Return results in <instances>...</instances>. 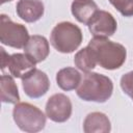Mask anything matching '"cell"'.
<instances>
[{"mask_svg":"<svg viewBox=\"0 0 133 133\" xmlns=\"http://www.w3.org/2000/svg\"><path fill=\"white\" fill-rule=\"evenodd\" d=\"M87 46L91 49L97 60V64L105 70H116L126 61V48L122 44L108 39V37L94 36Z\"/></svg>","mask_w":133,"mask_h":133,"instance_id":"6da1fadb","label":"cell"},{"mask_svg":"<svg viewBox=\"0 0 133 133\" xmlns=\"http://www.w3.org/2000/svg\"><path fill=\"white\" fill-rule=\"evenodd\" d=\"M112 80L99 73L86 72L83 74L80 84L77 87V96L86 102L104 103L112 95Z\"/></svg>","mask_w":133,"mask_h":133,"instance_id":"7a4b0ae2","label":"cell"},{"mask_svg":"<svg viewBox=\"0 0 133 133\" xmlns=\"http://www.w3.org/2000/svg\"><path fill=\"white\" fill-rule=\"evenodd\" d=\"M83 39L81 29L72 22H60L51 31L50 43L60 53H72Z\"/></svg>","mask_w":133,"mask_h":133,"instance_id":"3957f363","label":"cell"},{"mask_svg":"<svg viewBox=\"0 0 133 133\" xmlns=\"http://www.w3.org/2000/svg\"><path fill=\"white\" fill-rule=\"evenodd\" d=\"M46 116L38 107L26 102H18L12 109L16 125L22 131L29 133L42 131L46 125Z\"/></svg>","mask_w":133,"mask_h":133,"instance_id":"277c9868","label":"cell"},{"mask_svg":"<svg viewBox=\"0 0 133 133\" xmlns=\"http://www.w3.org/2000/svg\"><path fill=\"white\" fill-rule=\"evenodd\" d=\"M29 33L25 25L15 23L4 14L0 16V42L8 47L22 49L29 39Z\"/></svg>","mask_w":133,"mask_h":133,"instance_id":"5b68a950","label":"cell"},{"mask_svg":"<svg viewBox=\"0 0 133 133\" xmlns=\"http://www.w3.org/2000/svg\"><path fill=\"white\" fill-rule=\"evenodd\" d=\"M72 102L63 94H54L46 103V115L55 123H64L72 115Z\"/></svg>","mask_w":133,"mask_h":133,"instance_id":"8992f818","label":"cell"},{"mask_svg":"<svg viewBox=\"0 0 133 133\" xmlns=\"http://www.w3.org/2000/svg\"><path fill=\"white\" fill-rule=\"evenodd\" d=\"M22 86L29 98L37 99L47 94L50 88V80L45 72L35 68L22 78Z\"/></svg>","mask_w":133,"mask_h":133,"instance_id":"52a82bcc","label":"cell"},{"mask_svg":"<svg viewBox=\"0 0 133 133\" xmlns=\"http://www.w3.org/2000/svg\"><path fill=\"white\" fill-rule=\"evenodd\" d=\"M87 26L94 36L109 37L116 31L117 23L110 12L99 9Z\"/></svg>","mask_w":133,"mask_h":133,"instance_id":"ba28073f","label":"cell"},{"mask_svg":"<svg viewBox=\"0 0 133 133\" xmlns=\"http://www.w3.org/2000/svg\"><path fill=\"white\" fill-rule=\"evenodd\" d=\"M17 15L27 23L38 21L45 12L42 0H19L16 6Z\"/></svg>","mask_w":133,"mask_h":133,"instance_id":"9c48e42d","label":"cell"},{"mask_svg":"<svg viewBox=\"0 0 133 133\" xmlns=\"http://www.w3.org/2000/svg\"><path fill=\"white\" fill-rule=\"evenodd\" d=\"M23 49L25 54H27L35 63L44 61L50 53L49 42L45 36L38 34L31 35Z\"/></svg>","mask_w":133,"mask_h":133,"instance_id":"30bf717a","label":"cell"},{"mask_svg":"<svg viewBox=\"0 0 133 133\" xmlns=\"http://www.w3.org/2000/svg\"><path fill=\"white\" fill-rule=\"evenodd\" d=\"M35 62L25 53H15L9 56L7 68L15 78H24L35 69Z\"/></svg>","mask_w":133,"mask_h":133,"instance_id":"8fae6325","label":"cell"},{"mask_svg":"<svg viewBox=\"0 0 133 133\" xmlns=\"http://www.w3.org/2000/svg\"><path fill=\"white\" fill-rule=\"evenodd\" d=\"M98 10L99 7L94 0H74L71 5L75 19L84 25H88Z\"/></svg>","mask_w":133,"mask_h":133,"instance_id":"7c38bea8","label":"cell"},{"mask_svg":"<svg viewBox=\"0 0 133 133\" xmlns=\"http://www.w3.org/2000/svg\"><path fill=\"white\" fill-rule=\"evenodd\" d=\"M110 130V121L103 112L95 111L88 113L83 122V131L85 133H108Z\"/></svg>","mask_w":133,"mask_h":133,"instance_id":"4fadbf2b","label":"cell"},{"mask_svg":"<svg viewBox=\"0 0 133 133\" xmlns=\"http://www.w3.org/2000/svg\"><path fill=\"white\" fill-rule=\"evenodd\" d=\"M82 79L81 74L75 68H63L56 74L57 85L65 91L77 89Z\"/></svg>","mask_w":133,"mask_h":133,"instance_id":"5bb4252c","label":"cell"},{"mask_svg":"<svg viewBox=\"0 0 133 133\" xmlns=\"http://www.w3.org/2000/svg\"><path fill=\"white\" fill-rule=\"evenodd\" d=\"M0 88H1V91H0L1 92V101L3 103L17 104L20 101L18 86H17L12 76L3 74L1 76Z\"/></svg>","mask_w":133,"mask_h":133,"instance_id":"9a60e30c","label":"cell"},{"mask_svg":"<svg viewBox=\"0 0 133 133\" xmlns=\"http://www.w3.org/2000/svg\"><path fill=\"white\" fill-rule=\"evenodd\" d=\"M74 63L75 65L82 72H91L97 65V60L95 58V55L91 51V49L86 46L85 48L79 50L74 57Z\"/></svg>","mask_w":133,"mask_h":133,"instance_id":"2e32d148","label":"cell"},{"mask_svg":"<svg viewBox=\"0 0 133 133\" xmlns=\"http://www.w3.org/2000/svg\"><path fill=\"white\" fill-rule=\"evenodd\" d=\"M124 17L133 16V0H108Z\"/></svg>","mask_w":133,"mask_h":133,"instance_id":"e0dca14e","label":"cell"},{"mask_svg":"<svg viewBox=\"0 0 133 133\" xmlns=\"http://www.w3.org/2000/svg\"><path fill=\"white\" fill-rule=\"evenodd\" d=\"M119 83L123 91L127 96H129L133 101V71L123 75Z\"/></svg>","mask_w":133,"mask_h":133,"instance_id":"ac0fdd59","label":"cell"},{"mask_svg":"<svg viewBox=\"0 0 133 133\" xmlns=\"http://www.w3.org/2000/svg\"><path fill=\"white\" fill-rule=\"evenodd\" d=\"M0 52H1V70H4L7 66L8 59H9V56L10 55H8V53L5 52V50H4L3 47L0 48Z\"/></svg>","mask_w":133,"mask_h":133,"instance_id":"d6986e66","label":"cell"},{"mask_svg":"<svg viewBox=\"0 0 133 133\" xmlns=\"http://www.w3.org/2000/svg\"><path fill=\"white\" fill-rule=\"evenodd\" d=\"M9 1H12V0H1V3H6V2H9Z\"/></svg>","mask_w":133,"mask_h":133,"instance_id":"ffe728a7","label":"cell"}]
</instances>
